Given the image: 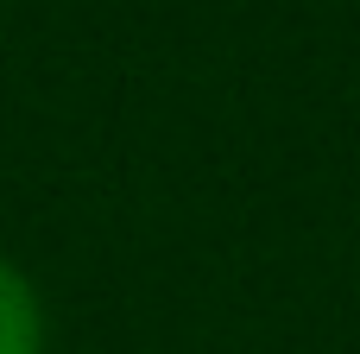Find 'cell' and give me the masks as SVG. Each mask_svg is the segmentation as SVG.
Returning <instances> with one entry per match:
<instances>
[{"mask_svg": "<svg viewBox=\"0 0 360 354\" xmlns=\"http://www.w3.org/2000/svg\"><path fill=\"white\" fill-rule=\"evenodd\" d=\"M44 348V310L32 285L0 260V354H38Z\"/></svg>", "mask_w": 360, "mask_h": 354, "instance_id": "6da1fadb", "label": "cell"}]
</instances>
